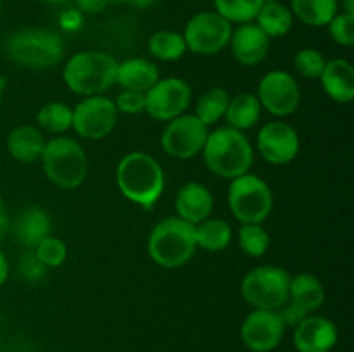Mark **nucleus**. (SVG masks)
Segmentation results:
<instances>
[{
  "instance_id": "nucleus-1",
  "label": "nucleus",
  "mask_w": 354,
  "mask_h": 352,
  "mask_svg": "<svg viewBox=\"0 0 354 352\" xmlns=\"http://www.w3.org/2000/svg\"><path fill=\"white\" fill-rule=\"evenodd\" d=\"M116 185L124 199L142 209H152L165 192V169L147 152H128L116 166Z\"/></svg>"
},
{
  "instance_id": "nucleus-2",
  "label": "nucleus",
  "mask_w": 354,
  "mask_h": 352,
  "mask_svg": "<svg viewBox=\"0 0 354 352\" xmlns=\"http://www.w3.org/2000/svg\"><path fill=\"white\" fill-rule=\"evenodd\" d=\"M207 169L220 178L234 179L245 175L254 161V148L244 131L220 126L209 131L203 148Z\"/></svg>"
},
{
  "instance_id": "nucleus-3",
  "label": "nucleus",
  "mask_w": 354,
  "mask_h": 352,
  "mask_svg": "<svg viewBox=\"0 0 354 352\" xmlns=\"http://www.w3.org/2000/svg\"><path fill=\"white\" fill-rule=\"evenodd\" d=\"M118 61L102 50H83L71 55L62 69L64 85L82 97L102 95L116 85Z\"/></svg>"
},
{
  "instance_id": "nucleus-4",
  "label": "nucleus",
  "mask_w": 354,
  "mask_h": 352,
  "mask_svg": "<svg viewBox=\"0 0 354 352\" xmlns=\"http://www.w3.org/2000/svg\"><path fill=\"white\" fill-rule=\"evenodd\" d=\"M40 162L48 182L59 188H78L88 175V157L85 148L78 140L64 135H57L45 141Z\"/></svg>"
},
{
  "instance_id": "nucleus-5",
  "label": "nucleus",
  "mask_w": 354,
  "mask_h": 352,
  "mask_svg": "<svg viewBox=\"0 0 354 352\" xmlns=\"http://www.w3.org/2000/svg\"><path fill=\"white\" fill-rule=\"evenodd\" d=\"M197 251L194 224L168 216L158 221L147 238V252L152 261L166 269L185 266Z\"/></svg>"
},
{
  "instance_id": "nucleus-6",
  "label": "nucleus",
  "mask_w": 354,
  "mask_h": 352,
  "mask_svg": "<svg viewBox=\"0 0 354 352\" xmlns=\"http://www.w3.org/2000/svg\"><path fill=\"white\" fill-rule=\"evenodd\" d=\"M7 55L10 61L26 69H48L64 57V40L55 31L44 28H28L16 31L7 40Z\"/></svg>"
},
{
  "instance_id": "nucleus-7",
  "label": "nucleus",
  "mask_w": 354,
  "mask_h": 352,
  "mask_svg": "<svg viewBox=\"0 0 354 352\" xmlns=\"http://www.w3.org/2000/svg\"><path fill=\"white\" fill-rule=\"evenodd\" d=\"M289 283L287 269L273 264L256 266L242 278L241 295L252 309L279 311L289 300Z\"/></svg>"
},
{
  "instance_id": "nucleus-8",
  "label": "nucleus",
  "mask_w": 354,
  "mask_h": 352,
  "mask_svg": "<svg viewBox=\"0 0 354 352\" xmlns=\"http://www.w3.org/2000/svg\"><path fill=\"white\" fill-rule=\"evenodd\" d=\"M227 199L230 213L241 223L263 224L273 209L272 186L252 173L230 179Z\"/></svg>"
},
{
  "instance_id": "nucleus-9",
  "label": "nucleus",
  "mask_w": 354,
  "mask_h": 352,
  "mask_svg": "<svg viewBox=\"0 0 354 352\" xmlns=\"http://www.w3.org/2000/svg\"><path fill=\"white\" fill-rule=\"evenodd\" d=\"M234 24L221 17L216 10H203L187 21L183 30L187 50L196 55H214L228 47Z\"/></svg>"
},
{
  "instance_id": "nucleus-10",
  "label": "nucleus",
  "mask_w": 354,
  "mask_h": 352,
  "mask_svg": "<svg viewBox=\"0 0 354 352\" xmlns=\"http://www.w3.org/2000/svg\"><path fill=\"white\" fill-rule=\"evenodd\" d=\"M118 109L106 95L83 97L73 107L71 128L85 140H102L109 137L118 124Z\"/></svg>"
},
{
  "instance_id": "nucleus-11",
  "label": "nucleus",
  "mask_w": 354,
  "mask_h": 352,
  "mask_svg": "<svg viewBox=\"0 0 354 352\" xmlns=\"http://www.w3.org/2000/svg\"><path fill=\"white\" fill-rule=\"evenodd\" d=\"M190 100H192V88L185 79L176 76L159 78L145 92L144 113H147V116L154 121L168 123L185 114Z\"/></svg>"
},
{
  "instance_id": "nucleus-12",
  "label": "nucleus",
  "mask_w": 354,
  "mask_h": 352,
  "mask_svg": "<svg viewBox=\"0 0 354 352\" xmlns=\"http://www.w3.org/2000/svg\"><path fill=\"white\" fill-rule=\"evenodd\" d=\"M256 97L266 113L275 117H287L299 109L301 88L290 72L273 69L259 79Z\"/></svg>"
},
{
  "instance_id": "nucleus-13",
  "label": "nucleus",
  "mask_w": 354,
  "mask_h": 352,
  "mask_svg": "<svg viewBox=\"0 0 354 352\" xmlns=\"http://www.w3.org/2000/svg\"><path fill=\"white\" fill-rule=\"evenodd\" d=\"M209 128L194 114H182L168 121L161 135V147L169 157L192 159L201 154Z\"/></svg>"
},
{
  "instance_id": "nucleus-14",
  "label": "nucleus",
  "mask_w": 354,
  "mask_h": 352,
  "mask_svg": "<svg viewBox=\"0 0 354 352\" xmlns=\"http://www.w3.org/2000/svg\"><path fill=\"white\" fill-rule=\"evenodd\" d=\"M286 328L279 311L252 309L241 324V340L251 352H272L282 344Z\"/></svg>"
},
{
  "instance_id": "nucleus-15",
  "label": "nucleus",
  "mask_w": 354,
  "mask_h": 352,
  "mask_svg": "<svg viewBox=\"0 0 354 352\" xmlns=\"http://www.w3.org/2000/svg\"><path fill=\"white\" fill-rule=\"evenodd\" d=\"M258 152L268 164L286 166L299 155L301 140L296 128L286 121H270L263 124L256 138Z\"/></svg>"
},
{
  "instance_id": "nucleus-16",
  "label": "nucleus",
  "mask_w": 354,
  "mask_h": 352,
  "mask_svg": "<svg viewBox=\"0 0 354 352\" xmlns=\"http://www.w3.org/2000/svg\"><path fill=\"white\" fill-rule=\"evenodd\" d=\"M337 340V326L327 316L308 314L294 326L292 344L297 352H332Z\"/></svg>"
},
{
  "instance_id": "nucleus-17",
  "label": "nucleus",
  "mask_w": 354,
  "mask_h": 352,
  "mask_svg": "<svg viewBox=\"0 0 354 352\" xmlns=\"http://www.w3.org/2000/svg\"><path fill=\"white\" fill-rule=\"evenodd\" d=\"M228 47L239 64L252 68L268 57L272 40L252 21V23L239 24L237 28H234Z\"/></svg>"
},
{
  "instance_id": "nucleus-18",
  "label": "nucleus",
  "mask_w": 354,
  "mask_h": 352,
  "mask_svg": "<svg viewBox=\"0 0 354 352\" xmlns=\"http://www.w3.org/2000/svg\"><path fill=\"white\" fill-rule=\"evenodd\" d=\"M214 199L206 185L199 182H187L178 188L175 197V211L180 219L190 224H199L213 214Z\"/></svg>"
},
{
  "instance_id": "nucleus-19",
  "label": "nucleus",
  "mask_w": 354,
  "mask_h": 352,
  "mask_svg": "<svg viewBox=\"0 0 354 352\" xmlns=\"http://www.w3.org/2000/svg\"><path fill=\"white\" fill-rule=\"evenodd\" d=\"M318 81L334 102L349 104L354 99V68L346 59L327 61Z\"/></svg>"
},
{
  "instance_id": "nucleus-20",
  "label": "nucleus",
  "mask_w": 354,
  "mask_h": 352,
  "mask_svg": "<svg viewBox=\"0 0 354 352\" xmlns=\"http://www.w3.org/2000/svg\"><path fill=\"white\" fill-rule=\"evenodd\" d=\"M159 78V68L145 57H130L118 62L116 85H120L121 90L145 93Z\"/></svg>"
},
{
  "instance_id": "nucleus-21",
  "label": "nucleus",
  "mask_w": 354,
  "mask_h": 352,
  "mask_svg": "<svg viewBox=\"0 0 354 352\" xmlns=\"http://www.w3.org/2000/svg\"><path fill=\"white\" fill-rule=\"evenodd\" d=\"M50 216L40 207H26L17 214L12 223V235L23 247L33 251L40 240L50 235Z\"/></svg>"
},
{
  "instance_id": "nucleus-22",
  "label": "nucleus",
  "mask_w": 354,
  "mask_h": 352,
  "mask_svg": "<svg viewBox=\"0 0 354 352\" xmlns=\"http://www.w3.org/2000/svg\"><path fill=\"white\" fill-rule=\"evenodd\" d=\"M45 141L47 140L38 128L31 126V124H21L9 131L6 145L10 157L23 164H31L35 161H40Z\"/></svg>"
},
{
  "instance_id": "nucleus-23",
  "label": "nucleus",
  "mask_w": 354,
  "mask_h": 352,
  "mask_svg": "<svg viewBox=\"0 0 354 352\" xmlns=\"http://www.w3.org/2000/svg\"><path fill=\"white\" fill-rule=\"evenodd\" d=\"M289 300L303 307L306 313H315L325 302V286L313 273H297L290 276Z\"/></svg>"
},
{
  "instance_id": "nucleus-24",
  "label": "nucleus",
  "mask_w": 354,
  "mask_h": 352,
  "mask_svg": "<svg viewBox=\"0 0 354 352\" xmlns=\"http://www.w3.org/2000/svg\"><path fill=\"white\" fill-rule=\"evenodd\" d=\"M261 110V104H259L256 93L242 92L230 97L223 119L227 121V126L239 131H245L251 130L259 123Z\"/></svg>"
},
{
  "instance_id": "nucleus-25",
  "label": "nucleus",
  "mask_w": 354,
  "mask_h": 352,
  "mask_svg": "<svg viewBox=\"0 0 354 352\" xmlns=\"http://www.w3.org/2000/svg\"><path fill=\"white\" fill-rule=\"evenodd\" d=\"M194 237L197 248L206 252H221L230 245L234 230L227 219L209 216L194 226Z\"/></svg>"
},
{
  "instance_id": "nucleus-26",
  "label": "nucleus",
  "mask_w": 354,
  "mask_h": 352,
  "mask_svg": "<svg viewBox=\"0 0 354 352\" xmlns=\"http://www.w3.org/2000/svg\"><path fill=\"white\" fill-rule=\"evenodd\" d=\"M254 23L272 40V38L286 37L292 30L294 16L289 7L279 0H265Z\"/></svg>"
},
{
  "instance_id": "nucleus-27",
  "label": "nucleus",
  "mask_w": 354,
  "mask_h": 352,
  "mask_svg": "<svg viewBox=\"0 0 354 352\" xmlns=\"http://www.w3.org/2000/svg\"><path fill=\"white\" fill-rule=\"evenodd\" d=\"M289 9L306 26L324 28L339 12V0H290Z\"/></svg>"
},
{
  "instance_id": "nucleus-28",
  "label": "nucleus",
  "mask_w": 354,
  "mask_h": 352,
  "mask_svg": "<svg viewBox=\"0 0 354 352\" xmlns=\"http://www.w3.org/2000/svg\"><path fill=\"white\" fill-rule=\"evenodd\" d=\"M228 102H230V95H228L227 90L220 88V86H213L197 99L194 116L209 128L220 119H223Z\"/></svg>"
},
{
  "instance_id": "nucleus-29",
  "label": "nucleus",
  "mask_w": 354,
  "mask_h": 352,
  "mask_svg": "<svg viewBox=\"0 0 354 352\" xmlns=\"http://www.w3.org/2000/svg\"><path fill=\"white\" fill-rule=\"evenodd\" d=\"M149 52L152 57L162 62H173L187 54V45L182 33L171 30L156 31L149 38Z\"/></svg>"
},
{
  "instance_id": "nucleus-30",
  "label": "nucleus",
  "mask_w": 354,
  "mask_h": 352,
  "mask_svg": "<svg viewBox=\"0 0 354 352\" xmlns=\"http://www.w3.org/2000/svg\"><path fill=\"white\" fill-rule=\"evenodd\" d=\"M37 123L47 133H66L68 130H71L73 107H69L64 102H59V100L44 104L37 113Z\"/></svg>"
},
{
  "instance_id": "nucleus-31",
  "label": "nucleus",
  "mask_w": 354,
  "mask_h": 352,
  "mask_svg": "<svg viewBox=\"0 0 354 352\" xmlns=\"http://www.w3.org/2000/svg\"><path fill=\"white\" fill-rule=\"evenodd\" d=\"M265 0H213L214 10L232 24L252 23Z\"/></svg>"
},
{
  "instance_id": "nucleus-32",
  "label": "nucleus",
  "mask_w": 354,
  "mask_h": 352,
  "mask_svg": "<svg viewBox=\"0 0 354 352\" xmlns=\"http://www.w3.org/2000/svg\"><path fill=\"white\" fill-rule=\"evenodd\" d=\"M241 251L251 257H263L270 248V235L259 223H242L237 231Z\"/></svg>"
},
{
  "instance_id": "nucleus-33",
  "label": "nucleus",
  "mask_w": 354,
  "mask_h": 352,
  "mask_svg": "<svg viewBox=\"0 0 354 352\" xmlns=\"http://www.w3.org/2000/svg\"><path fill=\"white\" fill-rule=\"evenodd\" d=\"M33 251L37 257L40 259L41 264L47 269L59 268L68 259V245H66V242L62 238L54 237L52 233L45 237L44 240L38 242Z\"/></svg>"
},
{
  "instance_id": "nucleus-34",
  "label": "nucleus",
  "mask_w": 354,
  "mask_h": 352,
  "mask_svg": "<svg viewBox=\"0 0 354 352\" xmlns=\"http://www.w3.org/2000/svg\"><path fill=\"white\" fill-rule=\"evenodd\" d=\"M294 69L299 72L303 78L306 79H318L320 78L322 71H324L325 64H327V59L322 54L318 48H301L296 52L292 59Z\"/></svg>"
},
{
  "instance_id": "nucleus-35",
  "label": "nucleus",
  "mask_w": 354,
  "mask_h": 352,
  "mask_svg": "<svg viewBox=\"0 0 354 352\" xmlns=\"http://www.w3.org/2000/svg\"><path fill=\"white\" fill-rule=\"evenodd\" d=\"M328 35L332 40L341 47H353L354 45V14L337 12L327 24Z\"/></svg>"
},
{
  "instance_id": "nucleus-36",
  "label": "nucleus",
  "mask_w": 354,
  "mask_h": 352,
  "mask_svg": "<svg viewBox=\"0 0 354 352\" xmlns=\"http://www.w3.org/2000/svg\"><path fill=\"white\" fill-rule=\"evenodd\" d=\"M47 271L48 269L41 264L40 259L37 257L35 251H31V248H26V252L17 261V273L28 283H38L40 280L45 278Z\"/></svg>"
},
{
  "instance_id": "nucleus-37",
  "label": "nucleus",
  "mask_w": 354,
  "mask_h": 352,
  "mask_svg": "<svg viewBox=\"0 0 354 352\" xmlns=\"http://www.w3.org/2000/svg\"><path fill=\"white\" fill-rule=\"evenodd\" d=\"M113 102L118 113L130 114V116L142 114L145 109V93L133 92V90H121Z\"/></svg>"
},
{
  "instance_id": "nucleus-38",
  "label": "nucleus",
  "mask_w": 354,
  "mask_h": 352,
  "mask_svg": "<svg viewBox=\"0 0 354 352\" xmlns=\"http://www.w3.org/2000/svg\"><path fill=\"white\" fill-rule=\"evenodd\" d=\"M279 314H280V317H282L283 323H286V326L294 328L296 324H299L301 321H303L310 313H306V311H304L303 307L297 306V304L287 300V302L279 309Z\"/></svg>"
},
{
  "instance_id": "nucleus-39",
  "label": "nucleus",
  "mask_w": 354,
  "mask_h": 352,
  "mask_svg": "<svg viewBox=\"0 0 354 352\" xmlns=\"http://www.w3.org/2000/svg\"><path fill=\"white\" fill-rule=\"evenodd\" d=\"M82 23H83V14L80 12L78 9H68L64 10V12L61 14V17H59V24H61V28L64 31H76L82 28Z\"/></svg>"
},
{
  "instance_id": "nucleus-40",
  "label": "nucleus",
  "mask_w": 354,
  "mask_h": 352,
  "mask_svg": "<svg viewBox=\"0 0 354 352\" xmlns=\"http://www.w3.org/2000/svg\"><path fill=\"white\" fill-rule=\"evenodd\" d=\"M73 2L82 14H99L116 0H73Z\"/></svg>"
},
{
  "instance_id": "nucleus-41",
  "label": "nucleus",
  "mask_w": 354,
  "mask_h": 352,
  "mask_svg": "<svg viewBox=\"0 0 354 352\" xmlns=\"http://www.w3.org/2000/svg\"><path fill=\"white\" fill-rule=\"evenodd\" d=\"M9 216H7L6 213V206H3V200L0 199V240H2L3 237H6V233L9 231Z\"/></svg>"
},
{
  "instance_id": "nucleus-42",
  "label": "nucleus",
  "mask_w": 354,
  "mask_h": 352,
  "mask_svg": "<svg viewBox=\"0 0 354 352\" xmlns=\"http://www.w3.org/2000/svg\"><path fill=\"white\" fill-rule=\"evenodd\" d=\"M9 278V261H7L6 254L0 251V286L7 282Z\"/></svg>"
},
{
  "instance_id": "nucleus-43",
  "label": "nucleus",
  "mask_w": 354,
  "mask_h": 352,
  "mask_svg": "<svg viewBox=\"0 0 354 352\" xmlns=\"http://www.w3.org/2000/svg\"><path fill=\"white\" fill-rule=\"evenodd\" d=\"M116 2L128 3L131 7H137V9H151L158 0H116Z\"/></svg>"
},
{
  "instance_id": "nucleus-44",
  "label": "nucleus",
  "mask_w": 354,
  "mask_h": 352,
  "mask_svg": "<svg viewBox=\"0 0 354 352\" xmlns=\"http://www.w3.org/2000/svg\"><path fill=\"white\" fill-rule=\"evenodd\" d=\"M341 6H342V12L354 14V0H341Z\"/></svg>"
},
{
  "instance_id": "nucleus-45",
  "label": "nucleus",
  "mask_w": 354,
  "mask_h": 352,
  "mask_svg": "<svg viewBox=\"0 0 354 352\" xmlns=\"http://www.w3.org/2000/svg\"><path fill=\"white\" fill-rule=\"evenodd\" d=\"M41 2L55 3V6H59V3H68V2H73V0H41Z\"/></svg>"
},
{
  "instance_id": "nucleus-46",
  "label": "nucleus",
  "mask_w": 354,
  "mask_h": 352,
  "mask_svg": "<svg viewBox=\"0 0 354 352\" xmlns=\"http://www.w3.org/2000/svg\"><path fill=\"white\" fill-rule=\"evenodd\" d=\"M2 86H3V83L0 81V106H2Z\"/></svg>"
},
{
  "instance_id": "nucleus-47",
  "label": "nucleus",
  "mask_w": 354,
  "mask_h": 352,
  "mask_svg": "<svg viewBox=\"0 0 354 352\" xmlns=\"http://www.w3.org/2000/svg\"><path fill=\"white\" fill-rule=\"evenodd\" d=\"M0 7H2V0H0Z\"/></svg>"
},
{
  "instance_id": "nucleus-48",
  "label": "nucleus",
  "mask_w": 354,
  "mask_h": 352,
  "mask_svg": "<svg viewBox=\"0 0 354 352\" xmlns=\"http://www.w3.org/2000/svg\"><path fill=\"white\" fill-rule=\"evenodd\" d=\"M0 352H2V349H0Z\"/></svg>"
}]
</instances>
